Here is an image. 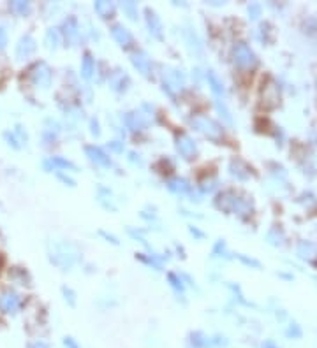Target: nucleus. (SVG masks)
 Returning a JSON list of instances; mask_svg holds the SVG:
<instances>
[{
	"mask_svg": "<svg viewBox=\"0 0 317 348\" xmlns=\"http://www.w3.org/2000/svg\"><path fill=\"white\" fill-rule=\"evenodd\" d=\"M85 153L88 157L90 162H93L95 165H101V167H111V159L106 155L104 151L97 146H85Z\"/></svg>",
	"mask_w": 317,
	"mask_h": 348,
	"instance_id": "9",
	"label": "nucleus"
},
{
	"mask_svg": "<svg viewBox=\"0 0 317 348\" xmlns=\"http://www.w3.org/2000/svg\"><path fill=\"white\" fill-rule=\"evenodd\" d=\"M30 80L35 86L48 88L51 83V69L46 62H37L34 67L30 69Z\"/></svg>",
	"mask_w": 317,
	"mask_h": 348,
	"instance_id": "3",
	"label": "nucleus"
},
{
	"mask_svg": "<svg viewBox=\"0 0 317 348\" xmlns=\"http://www.w3.org/2000/svg\"><path fill=\"white\" fill-rule=\"evenodd\" d=\"M129 76L127 74H123V72H116V74H113L111 76V81H110V84H111V88L115 90V92H125L127 90V86H129Z\"/></svg>",
	"mask_w": 317,
	"mask_h": 348,
	"instance_id": "17",
	"label": "nucleus"
},
{
	"mask_svg": "<svg viewBox=\"0 0 317 348\" xmlns=\"http://www.w3.org/2000/svg\"><path fill=\"white\" fill-rule=\"evenodd\" d=\"M138 259H140V260H143L144 264H148V266H153V268H155V269H159V271H161V268H162V266H161V262H157V260H155V257H144L143 253H140V255H138Z\"/></svg>",
	"mask_w": 317,
	"mask_h": 348,
	"instance_id": "26",
	"label": "nucleus"
},
{
	"mask_svg": "<svg viewBox=\"0 0 317 348\" xmlns=\"http://www.w3.org/2000/svg\"><path fill=\"white\" fill-rule=\"evenodd\" d=\"M44 42L50 50H55L57 46L60 44V32L57 28H50L46 32V37H44Z\"/></svg>",
	"mask_w": 317,
	"mask_h": 348,
	"instance_id": "23",
	"label": "nucleus"
},
{
	"mask_svg": "<svg viewBox=\"0 0 317 348\" xmlns=\"http://www.w3.org/2000/svg\"><path fill=\"white\" fill-rule=\"evenodd\" d=\"M63 345H65V348H80V345L76 343V340H72V338H65V340H63Z\"/></svg>",
	"mask_w": 317,
	"mask_h": 348,
	"instance_id": "31",
	"label": "nucleus"
},
{
	"mask_svg": "<svg viewBox=\"0 0 317 348\" xmlns=\"http://www.w3.org/2000/svg\"><path fill=\"white\" fill-rule=\"evenodd\" d=\"M93 9H95V13H97L101 18H104V20H108V18H111L115 14V4L113 2H106V0H99V2H95V4H93Z\"/></svg>",
	"mask_w": 317,
	"mask_h": 348,
	"instance_id": "18",
	"label": "nucleus"
},
{
	"mask_svg": "<svg viewBox=\"0 0 317 348\" xmlns=\"http://www.w3.org/2000/svg\"><path fill=\"white\" fill-rule=\"evenodd\" d=\"M4 139H5V141H7V143L11 144V146H13V148H20V144H18V139L14 137L13 134H9V132H5V134H4Z\"/></svg>",
	"mask_w": 317,
	"mask_h": 348,
	"instance_id": "30",
	"label": "nucleus"
},
{
	"mask_svg": "<svg viewBox=\"0 0 317 348\" xmlns=\"http://www.w3.org/2000/svg\"><path fill=\"white\" fill-rule=\"evenodd\" d=\"M232 55H234V62H236L240 67H249V65H252V63L256 62L254 53L245 46V44H241V42L234 48Z\"/></svg>",
	"mask_w": 317,
	"mask_h": 348,
	"instance_id": "12",
	"label": "nucleus"
},
{
	"mask_svg": "<svg viewBox=\"0 0 317 348\" xmlns=\"http://www.w3.org/2000/svg\"><path fill=\"white\" fill-rule=\"evenodd\" d=\"M35 48H37L35 46V39L32 35H23L20 39V42L16 44V58L18 60L29 58V56L34 55Z\"/></svg>",
	"mask_w": 317,
	"mask_h": 348,
	"instance_id": "7",
	"label": "nucleus"
},
{
	"mask_svg": "<svg viewBox=\"0 0 317 348\" xmlns=\"http://www.w3.org/2000/svg\"><path fill=\"white\" fill-rule=\"evenodd\" d=\"M69 248L71 246L65 243H57L53 246V252H51V262L60 266V268H71L72 262H74V255L67 252Z\"/></svg>",
	"mask_w": 317,
	"mask_h": 348,
	"instance_id": "5",
	"label": "nucleus"
},
{
	"mask_svg": "<svg viewBox=\"0 0 317 348\" xmlns=\"http://www.w3.org/2000/svg\"><path fill=\"white\" fill-rule=\"evenodd\" d=\"M190 341H192V345H194L196 348H208V347H213V345H226V343H220V341L208 338L204 332H194V334H190Z\"/></svg>",
	"mask_w": 317,
	"mask_h": 348,
	"instance_id": "16",
	"label": "nucleus"
},
{
	"mask_svg": "<svg viewBox=\"0 0 317 348\" xmlns=\"http://www.w3.org/2000/svg\"><path fill=\"white\" fill-rule=\"evenodd\" d=\"M92 134H93V135H99V134H101V130H99V123H97V120H92Z\"/></svg>",
	"mask_w": 317,
	"mask_h": 348,
	"instance_id": "33",
	"label": "nucleus"
},
{
	"mask_svg": "<svg viewBox=\"0 0 317 348\" xmlns=\"http://www.w3.org/2000/svg\"><path fill=\"white\" fill-rule=\"evenodd\" d=\"M51 167L53 169H69V171H76V165L72 164V162H69L67 159H62V157H51L50 160L44 162V169L51 171Z\"/></svg>",
	"mask_w": 317,
	"mask_h": 348,
	"instance_id": "15",
	"label": "nucleus"
},
{
	"mask_svg": "<svg viewBox=\"0 0 317 348\" xmlns=\"http://www.w3.org/2000/svg\"><path fill=\"white\" fill-rule=\"evenodd\" d=\"M23 306V299L14 290H4L0 294V311L2 313H16Z\"/></svg>",
	"mask_w": 317,
	"mask_h": 348,
	"instance_id": "4",
	"label": "nucleus"
},
{
	"mask_svg": "<svg viewBox=\"0 0 317 348\" xmlns=\"http://www.w3.org/2000/svg\"><path fill=\"white\" fill-rule=\"evenodd\" d=\"M122 9L127 13V16L131 20H136L138 18V5L134 2H122Z\"/></svg>",
	"mask_w": 317,
	"mask_h": 348,
	"instance_id": "25",
	"label": "nucleus"
},
{
	"mask_svg": "<svg viewBox=\"0 0 317 348\" xmlns=\"http://www.w3.org/2000/svg\"><path fill=\"white\" fill-rule=\"evenodd\" d=\"M29 348H50V347H48L44 341H35V343H32Z\"/></svg>",
	"mask_w": 317,
	"mask_h": 348,
	"instance_id": "34",
	"label": "nucleus"
},
{
	"mask_svg": "<svg viewBox=\"0 0 317 348\" xmlns=\"http://www.w3.org/2000/svg\"><path fill=\"white\" fill-rule=\"evenodd\" d=\"M62 292H63V295H65V301H69V304L74 306V302H76V299H74V292H72L71 289H65V287L62 289Z\"/></svg>",
	"mask_w": 317,
	"mask_h": 348,
	"instance_id": "28",
	"label": "nucleus"
},
{
	"mask_svg": "<svg viewBox=\"0 0 317 348\" xmlns=\"http://www.w3.org/2000/svg\"><path fill=\"white\" fill-rule=\"evenodd\" d=\"M168 280H169V283H171V287H173V289L176 290V292H183V289H185V285H183L182 278L178 276V274L169 273V274H168Z\"/></svg>",
	"mask_w": 317,
	"mask_h": 348,
	"instance_id": "24",
	"label": "nucleus"
},
{
	"mask_svg": "<svg viewBox=\"0 0 317 348\" xmlns=\"http://www.w3.org/2000/svg\"><path fill=\"white\" fill-rule=\"evenodd\" d=\"M144 18H146V25H148V30H150V34L155 39H159V41H162V39H164V32H162L161 18L157 16L155 11H152L150 7L144 9Z\"/></svg>",
	"mask_w": 317,
	"mask_h": 348,
	"instance_id": "6",
	"label": "nucleus"
},
{
	"mask_svg": "<svg viewBox=\"0 0 317 348\" xmlns=\"http://www.w3.org/2000/svg\"><path fill=\"white\" fill-rule=\"evenodd\" d=\"M206 80H208V83H210V86H211V92L215 93L217 97L224 95V86H222V83L219 81V78H217L215 72H213V71H208Z\"/></svg>",
	"mask_w": 317,
	"mask_h": 348,
	"instance_id": "22",
	"label": "nucleus"
},
{
	"mask_svg": "<svg viewBox=\"0 0 317 348\" xmlns=\"http://www.w3.org/2000/svg\"><path fill=\"white\" fill-rule=\"evenodd\" d=\"M162 86H164V92H168L171 97L182 92L183 86H185V78H183L182 71L173 67H166L162 71Z\"/></svg>",
	"mask_w": 317,
	"mask_h": 348,
	"instance_id": "1",
	"label": "nucleus"
},
{
	"mask_svg": "<svg viewBox=\"0 0 317 348\" xmlns=\"http://www.w3.org/2000/svg\"><path fill=\"white\" fill-rule=\"evenodd\" d=\"M190 123H192V127H196L201 134H204L210 139H219L220 135H222V129H220L219 123H215L213 120H210V118L206 116H196L190 120Z\"/></svg>",
	"mask_w": 317,
	"mask_h": 348,
	"instance_id": "2",
	"label": "nucleus"
},
{
	"mask_svg": "<svg viewBox=\"0 0 317 348\" xmlns=\"http://www.w3.org/2000/svg\"><path fill=\"white\" fill-rule=\"evenodd\" d=\"M264 348H275V347L271 343H266V345H264Z\"/></svg>",
	"mask_w": 317,
	"mask_h": 348,
	"instance_id": "37",
	"label": "nucleus"
},
{
	"mask_svg": "<svg viewBox=\"0 0 317 348\" xmlns=\"http://www.w3.org/2000/svg\"><path fill=\"white\" fill-rule=\"evenodd\" d=\"M7 46V32L4 27H0V50H4Z\"/></svg>",
	"mask_w": 317,
	"mask_h": 348,
	"instance_id": "29",
	"label": "nucleus"
},
{
	"mask_svg": "<svg viewBox=\"0 0 317 348\" xmlns=\"http://www.w3.org/2000/svg\"><path fill=\"white\" fill-rule=\"evenodd\" d=\"M57 176H58L60 180L63 181V183H67L69 187H74V185H76V183H74V180H71V178H67V176H63L62 172H58V174H57Z\"/></svg>",
	"mask_w": 317,
	"mask_h": 348,
	"instance_id": "32",
	"label": "nucleus"
},
{
	"mask_svg": "<svg viewBox=\"0 0 317 348\" xmlns=\"http://www.w3.org/2000/svg\"><path fill=\"white\" fill-rule=\"evenodd\" d=\"M63 35H65L67 42H71V44L80 41V25H78L76 18L71 16L63 21Z\"/></svg>",
	"mask_w": 317,
	"mask_h": 348,
	"instance_id": "14",
	"label": "nucleus"
},
{
	"mask_svg": "<svg viewBox=\"0 0 317 348\" xmlns=\"http://www.w3.org/2000/svg\"><path fill=\"white\" fill-rule=\"evenodd\" d=\"M13 278L14 280H18L21 283V285H25V278H29V274L23 271V269H13Z\"/></svg>",
	"mask_w": 317,
	"mask_h": 348,
	"instance_id": "27",
	"label": "nucleus"
},
{
	"mask_svg": "<svg viewBox=\"0 0 317 348\" xmlns=\"http://www.w3.org/2000/svg\"><path fill=\"white\" fill-rule=\"evenodd\" d=\"M176 150L180 151V155L185 157V159H192L196 155V143L194 139L189 137L187 134H180L176 135Z\"/></svg>",
	"mask_w": 317,
	"mask_h": 348,
	"instance_id": "8",
	"label": "nucleus"
},
{
	"mask_svg": "<svg viewBox=\"0 0 317 348\" xmlns=\"http://www.w3.org/2000/svg\"><path fill=\"white\" fill-rule=\"evenodd\" d=\"M110 146L113 148L115 151H122V146H118V144H116V143H110Z\"/></svg>",
	"mask_w": 317,
	"mask_h": 348,
	"instance_id": "36",
	"label": "nucleus"
},
{
	"mask_svg": "<svg viewBox=\"0 0 317 348\" xmlns=\"http://www.w3.org/2000/svg\"><path fill=\"white\" fill-rule=\"evenodd\" d=\"M111 35H113V39L116 42H118L122 48H131L132 42H134V39H132L131 32L125 28L123 25H120V23H115L113 27H111Z\"/></svg>",
	"mask_w": 317,
	"mask_h": 348,
	"instance_id": "10",
	"label": "nucleus"
},
{
	"mask_svg": "<svg viewBox=\"0 0 317 348\" xmlns=\"http://www.w3.org/2000/svg\"><path fill=\"white\" fill-rule=\"evenodd\" d=\"M123 120H125V125L129 127L131 130H134V132H138V130H144L148 127L146 118H144V114L140 113V111H132V113H127Z\"/></svg>",
	"mask_w": 317,
	"mask_h": 348,
	"instance_id": "13",
	"label": "nucleus"
},
{
	"mask_svg": "<svg viewBox=\"0 0 317 348\" xmlns=\"http://www.w3.org/2000/svg\"><path fill=\"white\" fill-rule=\"evenodd\" d=\"M190 232L194 236H198V238H203V232H199L198 229H194V227H190Z\"/></svg>",
	"mask_w": 317,
	"mask_h": 348,
	"instance_id": "35",
	"label": "nucleus"
},
{
	"mask_svg": "<svg viewBox=\"0 0 317 348\" xmlns=\"http://www.w3.org/2000/svg\"><path fill=\"white\" fill-rule=\"evenodd\" d=\"M132 63H134V67L144 76V78H152V60L150 56L144 53V51H138L134 53L132 56Z\"/></svg>",
	"mask_w": 317,
	"mask_h": 348,
	"instance_id": "11",
	"label": "nucleus"
},
{
	"mask_svg": "<svg viewBox=\"0 0 317 348\" xmlns=\"http://www.w3.org/2000/svg\"><path fill=\"white\" fill-rule=\"evenodd\" d=\"M9 9L13 11L18 16H27L30 13V2H23V0H14V2H9Z\"/></svg>",
	"mask_w": 317,
	"mask_h": 348,
	"instance_id": "21",
	"label": "nucleus"
},
{
	"mask_svg": "<svg viewBox=\"0 0 317 348\" xmlns=\"http://www.w3.org/2000/svg\"><path fill=\"white\" fill-rule=\"evenodd\" d=\"M95 71V63H93V58L90 53H85L83 60H81V76H83L85 80H90Z\"/></svg>",
	"mask_w": 317,
	"mask_h": 348,
	"instance_id": "20",
	"label": "nucleus"
},
{
	"mask_svg": "<svg viewBox=\"0 0 317 348\" xmlns=\"http://www.w3.org/2000/svg\"><path fill=\"white\" fill-rule=\"evenodd\" d=\"M168 188L174 193H189L190 192V185L183 178H173L168 181Z\"/></svg>",
	"mask_w": 317,
	"mask_h": 348,
	"instance_id": "19",
	"label": "nucleus"
}]
</instances>
